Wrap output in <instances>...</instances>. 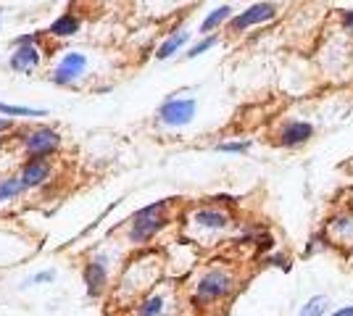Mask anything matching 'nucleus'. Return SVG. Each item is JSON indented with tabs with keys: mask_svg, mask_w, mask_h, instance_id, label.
Masks as SVG:
<instances>
[{
	"mask_svg": "<svg viewBox=\"0 0 353 316\" xmlns=\"http://www.w3.org/2000/svg\"><path fill=\"white\" fill-rule=\"evenodd\" d=\"M85 66H88V59L82 56V53H66L63 59H61L59 69L50 74V82L53 85H72V82H77L79 76H82V72H85Z\"/></svg>",
	"mask_w": 353,
	"mask_h": 316,
	"instance_id": "8",
	"label": "nucleus"
},
{
	"mask_svg": "<svg viewBox=\"0 0 353 316\" xmlns=\"http://www.w3.org/2000/svg\"><path fill=\"white\" fill-rule=\"evenodd\" d=\"M166 314V295L153 293L137 306V316H163Z\"/></svg>",
	"mask_w": 353,
	"mask_h": 316,
	"instance_id": "17",
	"label": "nucleus"
},
{
	"mask_svg": "<svg viewBox=\"0 0 353 316\" xmlns=\"http://www.w3.org/2000/svg\"><path fill=\"white\" fill-rule=\"evenodd\" d=\"M61 137L56 129H50V127H43V129H34L30 135L24 137V145H27V153H30L32 158H45V156H50V153L59 148Z\"/></svg>",
	"mask_w": 353,
	"mask_h": 316,
	"instance_id": "7",
	"label": "nucleus"
},
{
	"mask_svg": "<svg viewBox=\"0 0 353 316\" xmlns=\"http://www.w3.org/2000/svg\"><path fill=\"white\" fill-rule=\"evenodd\" d=\"M37 63H40V50H37V45H19L14 50V56L8 59V66L14 72H21V74L34 72Z\"/></svg>",
	"mask_w": 353,
	"mask_h": 316,
	"instance_id": "10",
	"label": "nucleus"
},
{
	"mask_svg": "<svg viewBox=\"0 0 353 316\" xmlns=\"http://www.w3.org/2000/svg\"><path fill=\"white\" fill-rule=\"evenodd\" d=\"M332 308V298L330 295H311L309 301L301 306L298 316H327Z\"/></svg>",
	"mask_w": 353,
	"mask_h": 316,
	"instance_id": "15",
	"label": "nucleus"
},
{
	"mask_svg": "<svg viewBox=\"0 0 353 316\" xmlns=\"http://www.w3.org/2000/svg\"><path fill=\"white\" fill-rule=\"evenodd\" d=\"M105 280H108V269H105L103 258H95L85 266V285H88V293L92 298H98L103 293Z\"/></svg>",
	"mask_w": 353,
	"mask_h": 316,
	"instance_id": "12",
	"label": "nucleus"
},
{
	"mask_svg": "<svg viewBox=\"0 0 353 316\" xmlns=\"http://www.w3.org/2000/svg\"><path fill=\"white\" fill-rule=\"evenodd\" d=\"M250 140H230V143H219L216 151L219 153H232V156H243V153L250 151Z\"/></svg>",
	"mask_w": 353,
	"mask_h": 316,
	"instance_id": "22",
	"label": "nucleus"
},
{
	"mask_svg": "<svg viewBox=\"0 0 353 316\" xmlns=\"http://www.w3.org/2000/svg\"><path fill=\"white\" fill-rule=\"evenodd\" d=\"M264 264L266 266H277V269H282V271H290V258L288 256H282V253H266L264 256Z\"/></svg>",
	"mask_w": 353,
	"mask_h": 316,
	"instance_id": "23",
	"label": "nucleus"
},
{
	"mask_svg": "<svg viewBox=\"0 0 353 316\" xmlns=\"http://www.w3.org/2000/svg\"><path fill=\"white\" fill-rule=\"evenodd\" d=\"M324 232L332 245H343V248H353V209L340 211L335 216L327 219Z\"/></svg>",
	"mask_w": 353,
	"mask_h": 316,
	"instance_id": "6",
	"label": "nucleus"
},
{
	"mask_svg": "<svg viewBox=\"0 0 353 316\" xmlns=\"http://www.w3.org/2000/svg\"><path fill=\"white\" fill-rule=\"evenodd\" d=\"M195 111H198L195 98H174V95H169L161 103V108H159V121L163 127H188L195 119Z\"/></svg>",
	"mask_w": 353,
	"mask_h": 316,
	"instance_id": "4",
	"label": "nucleus"
},
{
	"mask_svg": "<svg viewBox=\"0 0 353 316\" xmlns=\"http://www.w3.org/2000/svg\"><path fill=\"white\" fill-rule=\"evenodd\" d=\"M330 316H353V306H340L335 311H330Z\"/></svg>",
	"mask_w": 353,
	"mask_h": 316,
	"instance_id": "27",
	"label": "nucleus"
},
{
	"mask_svg": "<svg viewBox=\"0 0 353 316\" xmlns=\"http://www.w3.org/2000/svg\"><path fill=\"white\" fill-rule=\"evenodd\" d=\"M192 224L206 229V232H224L227 227L232 224L230 213L221 209H198L192 213Z\"/></svg>",
	"mask_w": 353,
	"mask_h": 316,
	"instance_id": "9",
	"label": "nucleus"
},
{
	"mask_svg": "<svg viewBox=\"0 0 353 316\" xmlns=\"http://www.w3.org/2000/svg\"><path fill=\"white\" fill-rule=\"evenodd\" d=\"M48 180H50V164H48V158H30L24 164V169H21L24 187H40Z\"/></svg>",
	"mask_w": 353,
	"mask_h": 316,
	"instance_id": "11",
	"label": "nucleus"
},
{
	"mask_svg": "<svg viewBox=\"0 0 353 316\" xmlns=\"http://www.w3.org/2000/svg\"><path fill=\"white\" fill-rule=\"evenodd\" d=\"M56 280V271L50 269V271H40V274H34L30 280V285H37V282H53Z\"/></svg>",
	"mask_w": 353,
	"mask_h": 316,
	"instance_id": "25",
	"label": "nucleus"
},
{
	"mask_svg": "<svg viewBox=\"0 0 353 316\" xmlns=\"http://www.w3.org/2000/svg\"><path fill=\"white\" fill-rule=\"evenodd\" d=\"M277 11H280V6L272 3V0L253 3L245 11H240V14H235L227 21V30L237 34V32H245V30H250V27H256V24H266V21H272V19L277 16Z\"/></svg>",
	"mask_w": 353,
	"mask_h": 316,
	"instance_id": "3",
	"label": "nucleus"
},
{
	"mask_svg": "<svg viewBox=\"0 0 353 316\" xmlns=\"http://www.w3.org/2000/svg\"><path fill=\"white\" fill-rule=\"evenodd\" d=\"M340 27L353 34V8H345V11H340Z\"/></svg>",
	"mask_w": 353,
	"mask_h": 316,
	"instance_id": "24",
	"label": "nucleus"
},
{
	"mask_svg": "<svg viewBox=\"0 0 353 316\" xmlns=\"http://www.w3.org/2000/svg\"><path fill=\"white\" fill-rule=\"evenodd\" d=\"M316 135V127L306 119H290L282 124V129L277 132V145L288 148V151H295V148H303L309 145Z\"/></svg>",
	"mask_w": 353,
	"mask_h": 316,
	"instance_id": "5",
	"label": "nucleus"
},
{
	"mask_svg": "<svg viewBox=\"0 0 353 316\" xmlns=\"http://www.w3.org/2000/svg\"><path fill=\"white\" fill-rule=\"evenodd\" d=\"M190 43V32H174V34H169L166 40L161 43V48L156 50V59L159 61H169L174 53H179L182 48Z\"/></svg>",
	"mask_w": 353,
	"mask_h": 316,
	"instance_id": "13",
	"label": "nucleus"
},
{
	"mask_svg": "<svg viewBox=\"0 0 353 316\" xmlns=\"http://www.w3.org/2000/svg\"><path fill=\"white\" fill-rule=\"evenodd\" d=\"M21 190H27V187H24V182H21V177L0 180V203H3V200H14Z\"/></svg>",
	"mask_w": 353,
	"mask_h": 316,
	"instance_id": "19",
	"label": "nucleus"
},
{
	"mask_svg": "<svg viewBox=\"0 0 353 316\" xmlns=\"http://www.w3.org/2000/svg\"><path fill=\"white\" fill-rule=\"evenodd\" d=\"M77 32H79V19L74 14L59 16V19L50 24V34H53V37H74Z\"/></svg>",
	"mask_w": 353,
	"mask_h": 316,
	"instance_id": "16",
	"label": "nucleus"
},
{
	"mask_svg": "<svg viewBox=\"0 0 353 316\" xmlns=\"http://www.w3.org/2000/svg\"><path fill=\"white\" fill-rule=\"evenodd\" d=\"M40 43V34L34 32V34H21V37H16V45H37Z\"/></svg>",
	"mask_w": 353,
	"mask_h": 316,
	"instance_id": "26",
	"label": "nucleus"
},
{
	"mask_svg": "<svg viewBox=\"0 0 353 316\" xmlns=\"http://www.w3.org/2000/svg\"><path fill=\"white\" fill-rule=\"evenodd\" d=\"M235 293V277L232 271L224 266H211L208 271H203L195 282V295L192 303L195 306H208V303L227 301Z\"/></svg>",
	"mask_w": 353,
	"mask_h": 316,
	"instance_id": "1",
	"label": "nucleus"
},
{
	"mask_svg": "<svg viewBox=\"0 0 353 316\" xmlns=\"http://www.w3.org/2000/svg\"><path fill=\"white\" fill-rule=\"evenodd\" d=\"M216 43H219V37H216V34H206V37H201V40H198L195 45H190V50L185 53V59H188V61L198 59V56H203V53H208V50H211V48L216 45Z\"/></svg>",
	"mask_w": 353,
	"mask_h": 316,
	"instance_id": "20",
	"label": "nucleus"
},
{
	"mask_svg": "<svg viewBox=\"0 0 353 316\" xmlns=\"http://www.w3.org/2000/svg\"><path fill=\"white\" fill-rule=\"evenodd\" d=\"M230 19H232V6H219V8H214V11L201 21V34L206 37L211 32H216L219 27H224Z\"/></svg>",
	"mask_w": 353,
	"mask_h": 316,
	"instance_id": "14",
	"label": "nucleus"
},
{
	"mask_svg": "<svg viewBox=\"0 0 353 316\" xmlns=\"http://www.w3.org/2000/svg\"><path fill=\"white\" fill-rule=\"evenodd\" d=\"M11 127H14V121L11 119H0V132H8Z\"/></svg>",
	"mask_w": 353,
	"mask_h": 316,
	"instance_id": "28",
	"label": "nucleus"
},
{
	"mask_svg": "<svg viewBox=\"0 0 353 316\" xmlns=\"http://www.w3.org/2000/svg\"><path fill=\"white\" fill-rule=\"evenodd\" d=\"M332 248V242H330V238H327V232L324 229H319V232H314L309 238V242H306V256H316V253H322V251H330Z\"/></svg>",
	"mask_w": 353,
	"mask_h": 316,
	"instance_id": "18",
	"label": "nucleus"
},
{
	"mask_svg": "<svg viewBox=\"0 0 353 316\" xmlns=\"http://www.w3.org/2000/svg\"><path fill=\"white\" fill-rule=\"evenodd\" d=\"M0 114H8V116H45L43 108H27V105H8V103H0Z\"/></svg>",
	"mask_w": 353,
	"mask_h": 316,
	"instance_id": "21",
	"label": "nucleus"
},
{
	"mask_svg": "<svg viewBox=\"0 0 353 316\" xmlns=\"http://www.w3.org/2000/svg\"><path fill=\"white\" fill-rule=\"evenodd\" d=\"M0 16H3V8H0Z\"/></svg>",
	"mask_w": 353,
	"mask_h": 316,
	"instance_id": "29",
	"label": "nucleus"
},
{
	"mask_svg": "<svg viewBox=\"0 0 353 316\" xmlns=\"http://www.w3.org/2000/svg\"><path fill=\"white\" fill-rule=\"evenodd\" d=\"M166 206H169V200H159V203H150V206H145V209H140L134 213L132 229H130V240L134 245L156 238V232L166 224Z\"/></svg>",
	"mask_w": 353,
	"mask_h": 316,
	"instance_id": "2",
	"label": "nucleus"
}]
</instances>
